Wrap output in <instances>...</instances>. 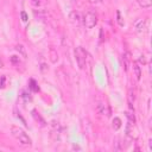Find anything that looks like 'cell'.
<instances>
[{
	"instance_id": "obj_1",
	"label": "cell",
	"mask_w": 152,
	"mask_h": 152,
	"mask_svg": "<svg viewBox=\"0 0 152 152\" xmlns=\"http://www.w3.org/2000/svg\"><path fill=\"white\" fill-rule=\"evenodd\" d=\"M11 134L19 141V144H21L23 146H31L32 145V140L31 138L25 133L24 129H21L20 127L17 126H12L11 127Z\"/></svg>"
},
{
	"instance_id": "obj_2",
	"label": "cell",
	"mask_w": 152,
	"mask_h": 152,
	"mask_svg": "<svg viewBox=\"0 0 152 152\" xmlns=\"http://www.w3.org/2000/svg\"><path fill=\"white\" fill-rule=\"evenodd\" d=\"M75 59L77 62V65L80 69H84L86 68V63H87V51L82 48L78 46L75 49Z\"/></svg>"
},
{
	"instance_id": "obj_3",
	"label": "cell",
	"mask_w": 152,
	"mask_h": 152,
	"mask_svg": "<svg viewBox=\"0 0 152 152\" xmlns=\"http://www.w3.org/2000/svg\"><path fill=\"white\" fill-rule=\"evenodd\" d=\"M97 23V15L93 11H88L83 17V24L87 28H93Z\"/></svg>"
},
{
	"instance_id": "obj_4",
	"label": "cell",
	"mask_w": 152,
	"mask_h": 152,
	"mask_svg": "<svg viewBox=\"0 0 152 152\" xmlns=\"http://www.w3.org/2000/svg\"><path fill=\"white\" fill-rule=\"evenodd\" d=\"M146 27H147L146 18H139V19H137L134 21V30H135V32L141 33V32H144L146 30Z\"/></svg>"
},
{
	"instance_id": "obj_5",
	"label": "cell",
	"mask_w": 152,
	"mask_h": 152,
	"mask_svg": "<svg viewBox=\"0 0 152 152\" xmlns=\"http://www.w3.org/2000/svg\"><path fill=\"white\" fill-rule=\"evenodd\" d=\"M69 19H70V21L72 23V24H75V25H78L80 23H81V14H80V12H77V11H72L70 14H69Z\"/></svg>"
},
{
	"instance_id": "obj_6",
	"label": "cell",
	"mask_w": 152,
	"mask_h": 152,
	"mask_svg": "<svg viewBox=\"0 0 152 152\" xmlns=\"http://www.w3.org/2000/svg\"><path fill=\"white\" fill-rule=\"evenodd\" d=\"M97 112L102 115H106V116H109V108L107 104L104 103H99L97 104Z\"/></svg>"
},
{
	"instance_id": "obj_7",
	"label": "cell",
	"mask_w": 152,
	"mask_h": 152,
	"mask_svg": "<svg viewBox=\"0 0 152 152\" xmlns=\"http://www.w3.org/2000/svg\"><path fill=\"white\" fill-rule=\"evenodd\" d=\"M141 8H148L152 6V0H137Z\"/></svg>"
},
{
	"instance_id": "obj_8",
	"label": "cell",
	"mask_w": 152,
	"mask_h": 152,
	"mask_svg": "<svg viewBox=\"0 0 152 152\" xmlns=\"http://www.w3.org/2000/svg\"><path fill=\"white\" fill-rule=\"evenodd\" d=\"M133 70H134V72H135L137 80L139 81V80L141 78V70H140V66L138 65V63H133Z\"/></svg>"
},
{
	"instance_id": "obj_9",
	"label": "cell",
	"mask_w": 152,
	"mask_h": 152,
	"mask_svg": "<svg viewBox=\"0 0 152 152\" xmlns=\"http://www.w3.org/2000/svg\"><path fill=\"white\" fill-rule=\"evenodd\" d=\"M15 50H17L18 52H20V53L23 55V57H26V50H25L24 45H21V44H17V46H15Z\"/></svg>"
},
{
	"instance_id": "obj_10",
	"label": "cell",
	"mask_w": 152,
	"mask_h": 152,
	"mask_svg": "<svg viewBox=\"0 0 152 152\" xmlns=\"http://www.w3.org/2000/svg\"><path fill=\"white\" fill-rule=\"evenodd\" d=\"M120 127H121V120L119 118H114V120H113V128L115 131H118Z\"/></svg>"
},
{
	"instance_id": "obj_11",
	"label": "cell",
	"mask_w": 152,
	"mask_h": 152,
	"mask_svg": "<svg viewBox=\"0 0 152 152\" xmlns=\"http://www.w3.org/2000/svg\"><path fill=\"white\" fill-rule=\"evenodd\" d=\"M33 13H34V17H36V18H38L39 20H43V19H44V17H45V12H43V11H40V10H39L38 12H37V10H34V11H33Z\"/></svg>"
},
{
	"instance_id": "obj_12",
	"label": "cell",
	"mask_w": 152,
	"mask_h": 152,
	"mask_svg": "<svg viewBox=\"0 0 152 152\" xmlns=\"http://www.w3.org/2000/svg\"><path fill=\"white\" fill-rule=\"evenodd\" d=\"M32 115H33V116H34V119H36V120H37V121H38V120H39V121H40V122H42V125H43V126H44V125H45V121H44V120H43V119H42V118H40V116H39V115H37V112H36V110H32Z\"/></svg>"
},
{
	"instance_id": "obj_13",
	"label": "cell",
	"mask_w": 152,
	"mask_h": 152,
	"mask_svg": "<svg viewBox=\"0 0 152 152\" xmlns=\"http://www.w3.org/2000/svg\"><path fill=\"white\" fill-rule=\"evenodd\" d=\"M57 61H58V55L55 53L53 50H51V62H52V63H56Z\"/></svg>"
},
{
	"instance_id": "obj_14",
	"label": "cell",
	"mask_w": 152,
	"mask_h": 152,
	"mask_svg": "<svg viewBox=\"0 0 152 152\" xmlns=\"http://www.w3.org/2000/svg\"><path fill=\"white\" fill-rule=\"evenodd\" d=\"M31 1H32V4L34 6H39L40 5V0H31Z\"/></svg>"
},
{
	"instance_id": "obj_15",
	"label": "cell",
	"mask_w": 152,
	"mask_h": 152,
	"mask_svg": "<svg viewBox=\"0 0 152 152\" xmlns=\"http://www.w3.org/2000/svg\"><path fill=\"white\" fill-rule=\"evenodd\" d=\"M103 0H89V2L90 4H100V2H102Z\"/></svg>"
},
{
	"instance_id": "obj_16",
	"label": "cell",
	"mask_w": 152,
	"mask_h": 152,
	"mask_svg": "<svg viewBox=\"0 0 152 152\" xmlns=\"http://www.w3.org/2000/svg\"><path fill=\"white\" fill-rule=\"evenodd\" d=\"M21 17H23V20H24V21H26V20H27V15H26V13H25V12H21Z\"/></svg>"
},
{
	"instance_id": "obj_17",
	"label": "cell",
	"mask_w": 152,
	"mask_h": 152,
	"mask_svg": "<svg viewBox=\"0 0 152 152\" xmlns=\"http://www.w3.org/2000/svg\"><path fill=\"white\" fill-rule=\"evenodd\" d=\"M66 1H68V2H71V4H74V2H76L77 0H66Z\"/></svg>"
},
{
	"instance_id": "obj_18",
	"label": "cell",
	"mask_w": 152,
	"mask_h": 152,
	"mask_svg": "<svg viewBox=\"0 0 152 152\" xmlns=\"http://www.w3.org/2000/svg\"><path fill=\"white\" fill-rule=\"evenodd\" d=\"M2 66H4V63H2V61H1V59H0V69H1V68H2Z\"/></svg>"
}]
</instances>
